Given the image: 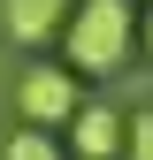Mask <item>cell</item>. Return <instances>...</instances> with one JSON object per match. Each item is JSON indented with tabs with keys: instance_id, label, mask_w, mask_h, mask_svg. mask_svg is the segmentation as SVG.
<instances>
[{
	"instance_id": "2",
	"label": "cell",
	"mask_w": 153,
	"mask_h": 160,
	"mask_svg": "<svg viewBox=\"0 0 153 160\" xmlns=\"http://www.w3.org/2000/svg\"><path fill=\"white\" fill-rule=\"evenodd\" d=\"M15 107H23V130H69L76 114H84V99H76V76L69 69L31 61L23 84H15Z\"/></svg>"
},
{
	"instance_id": "1",
	"label": "cell",
	"mask_w": 153,
	"mask_h": 160,
	"mask_svg": "<svg viewBox=\"0 0 153 160\" xmlns=\"http://www.w3.org/2000/svg\"><path fill=\"white\" fill-rule=\"evenodd\" d=\"M61 53H69V69H84V76H115L138 53V15H130V0H76V15L61 31Z\"/></svg>"
},
{
	"instance_id": "5",
	"label": "cell",
	"mask_w": 153,
	"mask_h": 160,
	"mask_svg": "<svg viewBox=\"0 0 153 160\" xmlns=\"http://www.w3.org/2000/svg\"><path fill=\"white\" fill-rule=\"evenodd\" d=\"M0 160H61V145H54V130H15L0 145Z\"/></svg>"
},
{
	"instance_id": "3",
	"label": "cell",
	"mask_w": 153,
	"mask_h": 160,
	"mask_svg": "<svg viewBox=\"0 0 153 160\" xmlns=\"http://www.w3.org/2000/svg\"><path fill=\"white\" fill-rule=\"evenodd\" d=\"M69 152H76V160H115V152H130V122L107 107V99H84V114L69 122Z\"/></svg>"
},
{
	"instance_id": "4",
	"label": "cell",
	"mask_w": 153,
	"mask_h": 160,
	"mask_svg": "<svg viewBox=\"0 0 153 160\" xmlns=\"http://www.w3.org/2000/svg\"><path fill=\"white\" fill-rule=\"evenodd\" d=\"M76 15V0H0V31L15 38V46H46V38H61Z\"/></svg>"
},
{
	"instance_id": "7",
	"label": "cell",
	"mask_w": 153,
	"mask_h": 160,
	"mask_svg": "<svg viewBox=\"0 0 153 160\" xmlns=\"http://www.w3.org/2000/svg\"><path fill=\"white\" fill-rule=\"evenodd\" d=\"M138 46H145V53H153V8H145V15H138Z\"/></svg>"
},
{
	"instance_id": "6",
	"label": "cell",
	"mask_w": 153,
	"mask_h": 160,
	"mask_svg": "<svg viewBox=\"0 0 153 160\" xmlns=\"http://www.w3.org/2000/svg\"><path fill=\"white\" fill-rule=\"evenodd\" d=\"M130 160H153V107L130 114Z\"/></svg>"
}]
</instances>
